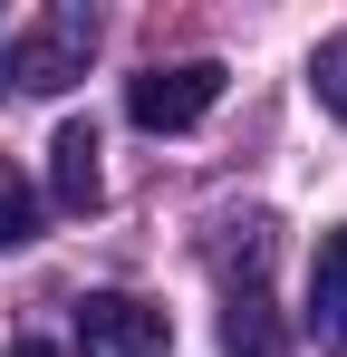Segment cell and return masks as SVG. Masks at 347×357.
Listing matches in <instances>:
<instances>
[{"mask_svg":"<svg viewBox=\"0 0 347 357\" xmlns=\"http://www.w3.org/2000/svg\"><path fill=\"white\" fill-rule=\"evenodd\" d=\"M213 107H222V59H174V68L125 77V116L145 126V135H183V126H203Z\"/></svg>","mask_w":347,"mask_h":357,"instance_id":"obj_1","label":"cell"},{"mask_svg":"<svg viewBox=\"0 0 347 357\" xmlns=\"http://www.w3.org/2000/svg\"><path fill=\"white\" fill-rule=\"evenodd\" d=\"M77 348L87 357H164L174 348V319L135 290H87L77 299Z\"/></svg>","mask_w":347,"mask_h":357,"instance_id":"obj_2","label":"cell"},{"mask_svg":"<svg viewBox=\"0 0 347 357\" xmlns=\"http://www.w3.org/2000/svg\"><path fill=\"white\" fill-rule=\"evenodd\" d=\"M87 39H97V20H87V10H49L29 39H10V49H0V59H10V87L58 97L68 77H87Z\"/></svg>","mask_w":347,"mask_h":357,"instance_id":"obj_3","label":"cell"},{"mask_svg":"<svg viewBox=\"0 0 347 357\" xmlns=\"http://www.w3.org/2000/svg\"><path fill=\"white\" fill-rule=\"evenodd\" d=\"M261 261H270V232L251 222V241H241V280L222 290V348L231 357H280V319H270V290H261Z\"/></svg>","mask_w":347,"mask_h":357,"instance_id":"obj_4","label":"cell"},{"mask_svg":"<svg viewBox=\"0 0 347 357\" xmlns=\"http://www.w3.org/2000/svg\"><path fill=\"white\" fill-rule=\"evenodd\" d=\"M309 338L347 357V222L318 232V251H309Z\"/></svg>","mask_w":347,"mask_h":357,"instance_id":"obj_5","label":"cell"},{"mask_svg":"<svg viewBox=\"0 0 347 357\" xmlns=\"http://www.w3.org/2000/svg\"><path fill=\"white\" fill-rule=\"evenodd\" d=\"M49 183H58V213H97V193H107V174H97V126L68 116L49 145Z\"/></svg>","mask_w":347,"mask_h":357,"instance_id":"obj_6","label":"cell"},{"mask_svg":"<svg viewBox=\"0 0 347 357\" xmlns=\"http://www.w3.org/2000/svg\"><path fill=\"white\" fill-rule=\"evenodd\" d=\"M20 241H39V193H29V174L0 155V251H20Z\"/></svg>","mask_w":347,"mask_h":357,"instance_id":"obj_7","label":"cell"},{"mask_svg":"<svg viewBox=\"0 0 347 357\" xmlns=\"http://www.w3.org/2000/svg\"><path fill=\"white\" fill-rule=\"evenodd\" d=\"M309 87H318V107L347 126V29H338V39H318V59H309Z\"/></svg>","mask_w":347,"mask_h":357,"instance_id":"obj_8","label":"cell"},{"mask_svg":"<svg viewBox=\"0 0 347 357\" xmlns=\"http://www.w3.org/2000/svg\"><path fill=\"white\" fill-rule=\"evenodd\" d=\"M10 357H58V348H49V338H20V348H10Z\"/></svg>","mask_w":347,"mask_h":357,"instance_id":"obj_9","label":"cell"},{"mask_svg":"<svg viewBox=\"0 0 347 357\" xmlns=\"http://www.w3.org/2000/svg\"><path fill=\"white\" fill-rule=\"evenodd\" d=\"M0 87H10V59H0Z\"/></svg>","mask_w":347,"mask_h":357,"instance_id":"obj_10","label":"cell"}]
</instances>
